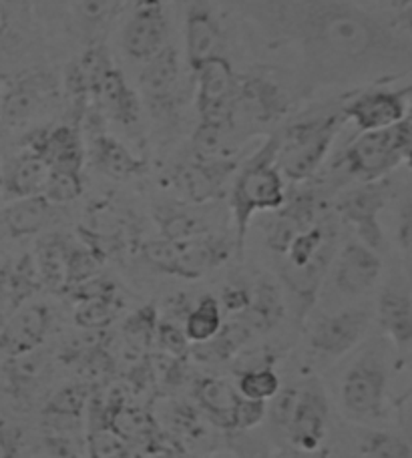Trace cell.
<instances>
[{
	"label": "cell",
	"mask_w": 412,
	"mask_h": 458,
	"mask_svg": "<svg viewBox=\"0 0 412 458\" xmlns=\"http://www.w3.org/2000/svg\"><path fill=\"white\" fill-rule=\"evenodd\" d=\"M253 21L271 47L300 56L308 89L384 85L412 72V43L352 0H262Z\"/></svg>",
	"instance_id": "6da1fadb"
},
{
	"label": "cell",
	"mask_w": 412,
	"mask_h": 458,
	"mask_svg": "<svg viewBox=\"0 0 412 458\" xmlns=\"http://www.w3.org/2000/svg\"><path fill=\"white\" fill-rule=\"evenodd\" d=\"M278 131L266 137L250 157L240 163L232 190H229V209H232L236 225V248L244 253L247 229L255 214L262 211H276L286 201V179L278 169Z\"/></svg>",
	"instance_id": "7a4b0ae2"
},
{
	"label": "cell",
	"mask_w": 412,
	"mask_h": 458,
	"mask_svg": "<svg viewBox=\"0 0 412 458\" xmlns=\"http://www.w3.org/2000/svg\"><path fill=\"white\" fill-rule=\"evenodd\" d=\"M344 114L338 109L312 114L278 131V169L292 183H306L328 157L338 133L344 127Z\"/></svg>",
	"instance_id": "3957f363"
},
{
	"label": "cell",
	"mask_w": 412,
	"mask_h": 458,
	"mask_svg": "<svg viewBox=\"0 0 412 458\" xmlns=\"http://www.w3.org/2000/svg\"><path fill=\"white\" fill-rule=\"evenodd\" d=\"M236 243L224 235L205 233L192 240H147L139 243V253L147 266L155 272L181 277V280H200L213 269L224 266L232 258Z\"/></svg>",
	"instance_id": "277c9868"
},
{
	"label": "cell",
	"mask_w": 412,
	"mask_h": 458,
	"mask_svg": "<svg viewBox=\"0 0 412 458\" xmlns=\"http://www.w3.org/2000/svg\"><path fill=\"white\" fill-rule=\"evenodd\" d=\"M402 161H405V143L397 125L360 133L338 157L334 171L358 183H373L389 177Z\"/></svg>",
	"instance_id": "5b68a950"
},
{
	"label": "cell",
	"mask_w": 412,
	"mask_h": 458,
	"mask_svg": "<svg viewBox=\"0 0 412 458\" xmlns=\"http://www.w3.org/2000/svg\"><path fill=\"white\" fill-rule=\"evenodd\" d=\"M240 163V157L236 155H221V157H195L193 155L189 161L171 169L167 179L184 203L205 206V203L224 198L227 183L232 182Z\"/></svg>",
	"instance_id": "8992f818"
},
{
	"label": "cell",
	"mask_w": 412,
	"mask_h": 458,
	"mask_svg": "<svg viewBox=\"0 0 412 458\" xmlns=\"http://www.w3.org/2000/svg\"><path fill=\"white\" fill-rule=\"evenodd\" d=\"M386 392H389V372L384 360L376 354H365L344 374L340 390L342 406L350 419L373 422L384 416Z\"/></svg>",
	"instance_id": "52a82bcc"
},
{
	"label": "cell",
	"mask_w": 412,
	"mask_h": 458,
	"mask_svg": "<svg viewBox=\"0 0 412 458\" xmlns=\"http://www.w3.org/2000/svg\"><path fill=\"white\" fill-rule=\"evenodd\" d=\"M195 111L200 123L237 127L236 119V89L237 72L226 55L203 63L193 72Z\"/></svg>",
	"instance_id": "ba28073f"
},
{
	"label": "cell",
	"mask_w": 412,
	"mask_h": 458,
	"mask_svg": "<svg viewBox=\"0 0 412 458\" xmlns=\"http://www.w3.org/2000/svg\"><path fill=\"white\" fill-rule=\"evenodd\" d=\"M391 191L389 177L373 183H358L350 191H346L334 206V214L354 229L358 242L378 253L384 250L381 214L391 199Z\"/></svg>",
	"instance_id": "9c48e42d"
},
{
	"label": "cell",
	"mask_w": 412,
	"mask_h": 458,
	"mask_svg": "<svg viewBox=\"0 0 412 458\" xmlns=\"http://www.w3.org/2000/svg\"><path fill=\"white\" fill-rule=\"evenodd\" d=\"M271 214L274 217L266 225V245L271 253L282 258L296 235L316 225L328 214V203L320 190L306 185L288 193L282 208Z\"/></svg>",
	"instance_id": "30bf717a"
},
{
	"label": "cell",
	"mask_w": 412,
	"mask_h": 458,
	"mask_svg": "<svg viewBox=\"0 0 412 458\" xmlns=\"http://www.w3.org/2000/svg\"><path fill=\"white\" fill-rule=\"evenodd\" d=\"M336 251L338 235L330 237L322 245V250H320L314 259L308 261L306 266L292 267L282 264V261L278 264V277L286 292V304H290L296 322L298 324H306L308 316L312 314V310H314L320 290H322V284L326 280V276L330 274V267H332Z\"/></svg>",
	"instance_id": "8fae6325"
},
{
	"label": "cell",
	"mask_w": 412,
	"mask_h": 458,
	"mask_svg": "<svg viewBox=\"0 0 412 458\" xmlns=\"http://www.w3.org/2000/svg\"><path fill=\"white\" fill-rule=\"evenodd\" d=\"M82 245L103 261L119 256L137 243V225L127 209L111 201L95 203L79 227Z\"/></svg>",
	"instance_id": "7c38bea8"
},
{
	"label": "cell",
	"mask_w": 412,
	"mask_h": 458,
	"mask_svg": "<svg viewBox=\"0 0 412 458\" xmlns=\"http://www.w3.org/2000/svg\"><path fill=\"white\" fill-rule=\"evenodd\" d=\"M139 89L142 97L151 109L155 119L173 117L179 107V81H181V56L176 45H167L142 63L139 71Z\"/></svg>",
	"instance_id": "4fadbf2b"
},
{
	"label": "cell",
	"mask_w": 412,
	"mask_h": 458,
	"mask_svg": "<svg viewBox=\"0 0 412 458\" xmlns=\"http://www.w3.org/2000/svg\"><path fill=\"white\" fill-rule=\"evenodd\" d=\"M346 123H352L360 133L397 127L407 119L408 105L399 89L373 85L356 95L346 97L340 105Z\"/></svg>",
	"instance_id": "5bb4252c"
},
{
	"label": "cell",
	"mask_w": 412,
	"mask_h": 458,
	"mask_svg": "<svg viewBox=\"0 0 412 458\" xmlns=\"http://www.w3.org/2000/svg\"><path fill=\"white\" fill-rule=\"evenodd\" d=\"M292 109V95L274 77L247 72L237 77L236 119L245 117L253 125H271Z\"/></svg>",
	"instance_id": "9a60e30c"
},
{
	"label": "cell",
	"mask_w": 412,
	"mask_h": 458,
	"mask_svg": "<svg viewBox=\"0 0 412 458\" xmlns=\"http://www.w3.org/2000/svg\"><path fill=\"white\" fill-rule=\"evenodd\" d=\"M330 416V404L322 382L318 378L304 380L298 386V400L286 424L290 445L302 451H316L322 446Z\"/></svg>",
	"instance_id": "2e32d148"
},
{
	"label": "cell",
	"mask_w": 412,
	"mask_h": 458,
	"mask_svg": "<svg viewBox=\"0 0 412 458\" xmlns=\"http://www.w3.org/2000/svg\"><path fill=\"white\" fill-rule=\"evenodd\" d=\"M59 95V85L45 71H30L14 77L0 95V121L6 127H21L53 103Z\"/></svg>",
	"instance_id": "e0dca14e"
},
{
	"label": "cell",
	"mask_w": 412,
	"mask_h": 458,
	"mask_svg": "<svg viewBox=\"0 0 412 458\" xmlns=\"http://www.w3.org/2000/svg\"><path fill=\"white\" fill-rule=\"evenodd\" d=\"M373 314L366 308H346L336 314L320 316L310 330L312 350L328 358H342L365 340Z\"/></svg>",
	"instance_id": "ac0fdd59"
},
{
	"label": "cell",
	"mask_w": 412,
	"mask_h": 458,
	"mask_svg": "<svg viewBox=\"0 0 412 458\" xmlns=\"http://www.w3.org/2000/svg\"><path fill=\"white\" fill-rule=\"evenodd\" d=\"M330 272H332L334 288L344 298H360L381 280L382 258L362 242H348L336 251Z\"/></svg>",
	"instance_id": "d6986e66"
},
{
	"label": "cell",
	"mask_w": 412,
	"mask_h": 458,
	"mask_svg": "<svg viewBox=\"0 0 412 458\" xmlns=\"http://www.w3.org/2000/svg\"><path fill=\"white\" fill-rule=\"evenodd\" d=\"M123 51L131 61L145 63L169 45V19L163 3L135 4L123 29Z\"/></svg>",
	"instance_id": "ffe728a7"
},
{
	"label": "cell",
	"mask_w": 412,
	"mask_h": 458,
	"mask_svg": "<svg viewBox=\"0 0 412 458\" xmlns=\"http://www.w3.org/2000/svg\"><path fill=\"white\" fill-rule=\"evenodd\" d=\"M27 153L45 159L51 169H81L85 163V145L77 125H55L32 129L24 137Z\"/></svg>",
	"instance_id": "44dd1931"
},
{
	"label": "cell",
	"mask_w": 412,
	"mask_h": 458,
	"mask_svg": "<svg viewBox=\"0 0 412 458\" xmlns=\"http://www.w3.org/2000/svg\"><path fill=\"white\" fill-rule=\"evenodd\" d=\"M378 326L399 350L412 346V285L405 276L394 274L376 301Z\"/></svg>",
	"instance_id": "7402d4cb"
},
{
	"label": "cell",
	"mask_w": 412,
	"mask_h": 458,
	"mask_svg": "<svg viewBox=\"0 0 412 458\" xmlns=\"http://www.w3.org/2000/svg\"><path fill=\"white\" fill-rule=\"evenodd\" d=\"M224 45L226 35L216 13L208 3L195 0L185 14V56L189 71L193 72L203 63L224 55Z\"/></svg>",
	"instance_id": "603a6c76"
},
{
	"label": "cell",
	"mask_w": 412,
	"mask_h": 458,
	"mask_svg": "<svg viewBox=\"0 0 412 458\" xmlns=\"http://www.w3.org/2000/svg\"><path fill=\"white\" fill-rule=\"evenodd\" d=\"M51 310L45 304H24L8 316L0 328V350L8 356H21L37 350L51 330Z\"/></svg>",
	"instance_id": "cb8c5ba5"
},
{
	"label": "cell",
	"mask_w": 412,
	"mask_h": 458,
	"mask_svg": "<svg viewBox=\"0 0 412 458\" xmlns=\"http://www.w3.org/2000/svg\"><path fill=\"white\" fill-rule=\"evenodd\" d=\"M89 153L97 171L111 179H119V182L139 177L147 171L143 157H139L127 145H123L119 139L105 133V131H95L90 135Z\"/></svg>",
	"instance_id": "d4e9b609"
},
{
	"label": "cell",
	"mask_w": 412,
	"mask_h": 458,
	"mask_svg": "<svg viewBox=\"0 0 412 458\" xmlns=\"http://www.w3.org/2000/svg\"><path fill=\"white\" fill-rule=\"evenodd\" d=\"M95 107L125 129H135L142 123V99L117 67H113L103 79Z\"/></svg>",
	"instance_id": "484cf974"
},
{
	"label": "cell",
	"mask_w": 412,
	"mask_h": 458,
	"mask_svg": "<svg viewBox=\"0 0 412 458\" xmlns=\"http://www.w3.org/2000/svg\"><path fill=\"white\" fill-rule=\"evenodd\" d=\"M193 398L200 411L213 427L221 430H236V411L240 392L224 378H197L193 384Z\"/></svg>",
	"instance_id": "4316f807"
},
{
	"label": "cell",
	"mask_w": 412,
	"mask_h": 458,
	"mask_svg": "<svg viewBox=\"0 0 412 458\" xmlns=\"http://www.w3.org/2000/svg\"><path fill=\"white\" fill-rule=\"evenodd\" d=\"M286 296L282 288L270 277H262L252 288V300L240 314V322H244L252 332L268 334L276 330L286 318Z\"/></svg>",
	"instance_id": "83f0119b"
},
{
	"label": "cell",
	"mask_w": 412,
	"mask_h": 458,
	"mask_svg": "<svg viewBox=\"0 0 412 458\" xmlns=\"http://www.w3.org/2000/svg\"><path fill=\"white\" fill-rule=\"evenodd\" d=\"M197 206L192 203H158L153 208V222L163 240L181 242L211 233V227Z\"/></svg>",
	"instance_id": "f1b7e54d"
},
{
	"label": "cell",
	"mask_w": 412,
	"mask_h": 458,
	"mask_svg": "<svg viewBox=\"0 0 412 458\" xmlns=\"http://www.w3.org/2000/svg\"><path fill=\"white\" fill-rule=\"evenodd\" d=\"M55 206L45 195H32V198L14 199L11 206L3 211V224L6 233L11 237H30L53 224Z\"/></svg>",
	"instance_id": "f546056e"
},
{
	"label": "cell",
	"mask_w": 412,
	"mask_h": 458,
	"mask_svg": "<svg viewBox=\"0 0 412 458\" xmlns=\"http://www.w3.org/2000/svg\"><path fill=\"white\" fill-rule=\"evenodd\" d=\"M71 243L63 235H45L37 243L35 267L40 285L47 290L64 293L67 290V256Z\"/></svg>",
	"instance_id": "4dcf8cb0"
},
{
	"label": "cell",
	"mask_w": 412,
	"mask_h": 458,
	"mask_svg": "<svg viewBox=\"0 0 412 458\" xmlns=\"http://www.w3.org/2000/svg\"><path fill=\"white\" fill-rule=\"evenodd\" d=\"M48 174H51V167L47 165L45 159L22 151L21 157H16L4 174V191L13 199L43 195Z\"/></svg>",
	"instance_id": "1f68e13d"
},
{
	"label": "cell",
	"mask_w": 412,
	"mask_h": 458,
	"mask_svg": "<svg viewBox=\"0 0 412 458\" xmlns=\"http://www.w3.org/2000/svg\"><path fill=\"white\" fill-rule=\"evenodd\" d=\"M252 336L253 332L244 322H227L211 340L195 346V356L208 362H234Z\"/></svg>",
	"instance_id": "d6a6232c"
},
{
	"label": "cell",
	"mask_w": 412,
	"mask_h": 458,
	"mask_svg": "<svg viewBox=\"0 0 412 458\" xmlns=\"http://www.w3.org/2000/svg\"><path fill=\"white\" fill-rule=\"evenodd\" d=\"M221 326H224V310L219 306V300L210 293L197 300L184 318L185 336L195 346L211 340Z\"/></svg>",
	"instance_id": "836d02e7"
},
{
	"label": "cell",
	"mask_w": 412,
	"mask_h": 458,
	"mask_svg": "<svg viewBox=\"0 0 412 458\" xmlns=\"http://www.w3.org/2000/svg\"><path fill=\"white\" fill-rule=\"evenodd\" d=\"M236 374H237L236 388L244 398L270 403V400L282 390V382H279V376L271 364L244 368V370H236Z\"/></svg>",
	"instance_id": "e575fe53"
},
{
	"label": "cell",
	"mask_w": 412,
	"mask_h": 458,
	"mask_svg": "<svg viewBox=\"0 0 412 458\" xmlns=\"http://www.w3.org/2000/svg\"><path fill=\"white\" fill-rule=\"evenodd\" d=\"M121 308H123V304H121L117 293L77 301L75 324L79 326L81 330L103 332L115 322V318L119 316Z\"/></svg>",
	"instance_id": "d590c367"
},
{
	"label": "cell",
	"mask_w": 412,
	"mask_h": 458,
	"mask_svg": "<svg viewBox=\"0 0 412 458\" xmlns=\"http://www.w3.org/2000/svg\"><path fill=\"white\" fill-rule=\"evenodd\" d=\"M47 360L40 354L39 348L27 352V354L21 356H8V366H6V376L11 386L16 392H30L35 388V384L40 380V376L45 374Z\"/></svg>",
	"instance_id": "8d00e7d4"
},
{
	"label": "cell",
	"mask_w": 412,
	"mask_h": 458,
	"mask_svg": "<svg viewBox=\"0 0 412 458\" xmlns=\"http://www.w3.org/2000/svg\"><path fill=\"white\" fill-rule=\"evenodd\" d=\"M85 190L81 169H51L43 195L53 206H64L75 201Z\"/></svg>",
	"instance_id": "74e56055"
},
{
	"label": "cell",
	"mask_w": 412,
	"mask_h": 458,
	"mask_svg": "<svg viewBox=\"0 0 412 458\" xmlns=\"http://www.w3.org/2000/svg\"><path fill=\"white\" fill-rule=\"evenodd\" d=\"M360 451L366 458H412L410 443L386 430H366L360 438Z\"/></svg>",
	"instance_id": "f35d334b"
},
{
	"label": "cell",
	"mask_w": 412,
	"mask_h": 458,
	"mask_svg": "<svg viewBox=\"0 0 412 458\" xmlns=\"http://www.w3.org/2000/svg\"><path fill=\"white\" fill-rule=\"evenodd\" d=\"M158 326V308H155V304H147L135 310V312L127 318L125 324H123V334H125L129 346L142 350L155 342Z\"/></svg>",
	"instance_id": "ab89813d"
},
{
	"label": "cell",
	"mask_w": 412,
	"mask_h": 458,
	"mask_svg": "<svg viewBox=\"0 0 412 458\" xmlns=\"http://www.w3.org/2000/svg\"><path fill=\"white\" fill-rule=\"evenodd\" d=\"M89 388L82 384H73L53 394V398L45 404V416H61V419H82V412L89 406Z\"/></svg>",
	"instance_id": "60d3db41"
},
{
	"label": "cell",
	"mask_w": 412,
	"mask_h": 458,
	"mask_svg": "<svg viewBox=\"0 0 412 458\" xmlns=\"http://www.w3.org/2000/svg\"><path fill=\"white\" fill-rule=\"evenodd\" d=\"M103 266V259L97 253L90 251L87 245H73L69 248L67 256V290L73 285L90 280L99 276V269ZM64 290V292H67Z\"/></svg>",
	"instance_id": "b9f144b4"
},
{
	"label": "cell",
	"mask_w": 412,
	"mask_h": 458,
	"mask_svg": "<svg viewBox=\"0 0 412 458\" xmlns=\"http://www.w3.org/2000/svg\"><path fill=\"white\" fill-rule=\"evenodd\" d=\"M121 8V0H79L77 16L81 27L93 32L103 29L117 16Z\"/></svg>",
	"instance_id": "7bdbcfd3"
},
{
	"label": "cell",
	"mask_w": 412,
	"mask_h": 458,
	"mask_svg": "<svg viewBox=\"0 0 412 458\" xmlns=\"http://www.w3.org/2000/svg\"><path fill=\"white\" fill-rule=\"evenodd\" d=\"M89 454L90 458H125L127 440L109 424L95 427L89 437Z\"/></svg>",
	"instance_id": "ee69618b"
},
{
	"label": "cell",
	"mask_w": 412,
	"mask_h": 458,
	"mask_svg": "<svg viewBox=\"0 0 412 458\" xmlns=\"http://www.w3.org/2000/svg\"><path fill=\"white\" fill-rule=\"evenodd\" d=\"M155 342L158 346L167 354L169 358H184L189 352V340L184 332V326L177 322L163 320L158 326V334H155Z\"/></svg>",
	"instance_id": "f6af8a7d"
},
{
	"label": "cell",
	"mask_w": 412,
	"mask_h": 458,
	"mask_svg": "<svg viewBox=\"0 0 412 458\" xmlns=\"http://www.w3.org/2000/svg\"><path fill=\"white\" fill-rule=\"evenodd\" d=\"M268 416V403L260 400H250L240 396L236 411V430H247L258 427V424Z\"/></svg>",
	"instance_id": "bcb514c9"
},
{
	"label": "cell",
	"mask_w": 412,
	"mask_h": 458,
	"mask_svg": "<svg viewBox=\"0 0 412 458\" xmlns=\"http://www.w3.org/2000/svg\"><path fill=\"white\" fill-rule=\"evenodd\" d=\"M218 300L224 312L242 314L244 310L250 306L252 288L245 284H227L226 288L221 290V296Z\"/></svg>",
	"instance_id": "7dc6e473"
},
{
	"label": "cell",
	"mask_w": 412,
	"mask_h": 458,
	"mask_svg": "<svg viewBox=\"0 0 412 458\" xmlns=\"http://www.w3.org/2000/svg\"><path fill=\"white\" fill-rule=\"evenodd\" d=\"M397 242L400 245V250L412 259V199L402 203L399 209Z\"/></svg>",
	"instance_id": "c3c4849f"
},
{
	"label": "cell",
	"mask_w": 412,
	"mask_h": 458,
	"mask_svg": "<svg viewBox=\"0 0 412 458\" xmlns=\"http://www.w3.org/2000/svg\"><path fill=\"white\" fill-rule=\"evenodd\" d=\"M16 453V438L6 424L0 422V458H14Z\"/></svg>",
	"instance_id": "681fc988"
},
{
	"label": "cell",
	"mask_w": 412,
	"mask_h": 458,
	"mask_svg": "<svg viewBox=\"0 0 412 458\" xmlns=\"http://www.w3.org/2000/svg\"><path fill=\"white\" fill-rule=\"evenodd\" d=\"M279 458H332L328 451H324L322 446L316 448V451H302V448H288V451L279 456Z\"/></svg>",
	"instance_id": "f907efd6"
},
{
	"label": "cell",
	"mask_w": 412,
	"mask_h": 458,
	"mask_svg": "<svg viewBox=\"0 0 412 458\" xmlns=\"http://www.w3.org/2000/svg\"><path fill=\"white\" fill-rule=\"evenodd\" d=\"M397 29L412 43V4L402 8L397 19Z\"/></svg>",
	"instance_id": "816d5d0a"
},
{
	"label": "cell",
	"mask_w": 412,
	"mask_h": 458,
	"mask_svg": "<svg viewBox=\"0 0 412 458\" xmlns=\"http://www.w3.org/2000/svg\"><path fill=\"white\" fill-rule=\"evenodd\" d=\"M6 27H8V11H6V6L0 3V37L4 35Z\"/></svg>",
	"instance_id": "f5cc1de1"
},
{
	"label": "cell",
	"mask_w": 412,
	"mask_h": 458,
	"mask_svg": "<svg viewBox=\"0 0 412 458\" xmlns=\"http://www.w3.org/2000/svg\"><path fill=\"white\" fill-rule=\"evenodd\" d=\"M399 91H400L402 97H405V101H407V105H408V111H412V83H408V85H405V87H400Z\"/></svg>",
	"instance_id": "db71d44e"
},
{
	"label": "cell",
	"mask_w": 412,
	"mask_h": 458,
	"mask_svg": "<svg viewBox=\"0 0 412 458\" xmlns=\"http://www.w3.org/2000/svg\"><path fill=\"white\" fill-rule=\"evenodd\" d=\"M384 3L389 4V6H392V8H397V11L400 13L402 8H407V6L412 4V0H384Z\"/></svg>",
	"instance_id": "11a10c76"
},
{
	"label": "cell",
	"mask_w": 412,
	"mask_h": 458,
	"mask_svg": "<svg viewBox=\"0 0 412 458\" xmlns=\"http://www.w3.org/2000/svg\"><path fill=\"white\" fill-rule=\"evenodd\" d=\"M147 3H163V0H135V4H147Z\"/></svg>",
	"instance_id": "9f6ffc18"
},
{
	"label": "cell",
	"mask_w": 412,
	"mask_h": 458,
	"mask_svg": "<svg viewBox=\"0 0 412 458\" xmlns=\"http://www.w3.org/2000/svg\"><path fill=\"white\" fill-rule=\"evenodd\" d=\"M0 191H4V174L0 171Z\"/></svg>",
	"instance_id": "6f0895ef"
}]
</instances>
